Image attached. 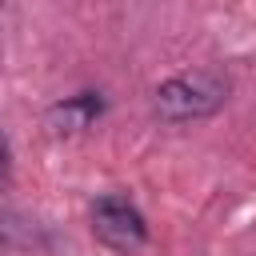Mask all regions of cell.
I'll return each mask as SVG.
<instances>
[{"mask_svg":"<svg viewBox=\"0 0 256 256\" xmlns=\"http://www.w3.org/2000/svg\"><path fill=\"white\" fill-rule=\"evenodd\" d=\"M232 80L220 68H196V72H180L172 80H164L156 88V116L168 124H188V120H204L212 112H220L228 104Z\"/></svg>","mask_w":256,"mask_h":256,"instance_id":"1","label":"cell"},{"mask_svg":"<svg viewBox=\"0 0 256 256\" xmlns=\"http://www.w3.org/2000/svg\"><path fill=\"white\" fill-rule=\"evenodd\" d=\"M92 232H96L100 244H108L124 256L140 252L144 240H148V224H144L140 208L120 192H104V196L92 200Z\"/></svg>","mask_w":256,"mask_h":256,"instance_id":"2","label":"cell"},{"mask_svg":"<svg viewBox=\"0 0 256 256\" xmlns=\"http://www.w3.org/2000/svg\"><path fill=\"white\" fill-rule=\"evenodd\" d=\"M100 108H104V100H100L96 92H80V96L56 104V108L48 112V124H52L56 132H84V128L100 116Z\"/></svg>","mask_w":256,"mask_h":256,"instance_id":"3","label":"cell"},{"mask_svg":"<svg viewBox=\"0 0 256 256\" xmlns=\"http://www.w3.org/2000/svg\"><path fill=\"white\" fill-rule=\"evenodd\" d=\"M8 180H12V148H8V136L0 128V192L8 188Z\"/></svg>","mask_w":256,"mask_h":256,"instance_id":"4","label":"cell"}]
</instances>
